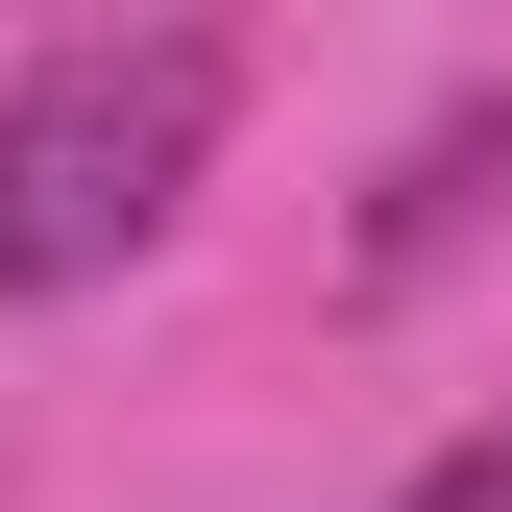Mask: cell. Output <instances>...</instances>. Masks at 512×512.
I'll return each instance as SVG.
<instances>
[{"label":"cell","instance_id":"1","mask_svg":"<svg viewBox=\"0 0 512 512\" xmlns=\"http://www.w3.org/2000/svg\"><path fill=\"white\" fill-rule=\"evenodd\" d=\"M220 122H244L220 25H74V49H25V74H0V293L147 269L171 196L220 171Z\"/></svg>","mask_w":512,"mask_h":512},{"label":"cell","instance_id":"2","mask_svg":"<svg viewBox=\"0 0 512 512\" xmlns=\"http://www.w3.org/2000/svg\"><path fill=\"white\" fill-rule=\"evenodd\" d=\"M391 512H512V415H488V439H439V464H415Z\"/></svg>","mask_w":512,"mask_h":512}]
</instances>
